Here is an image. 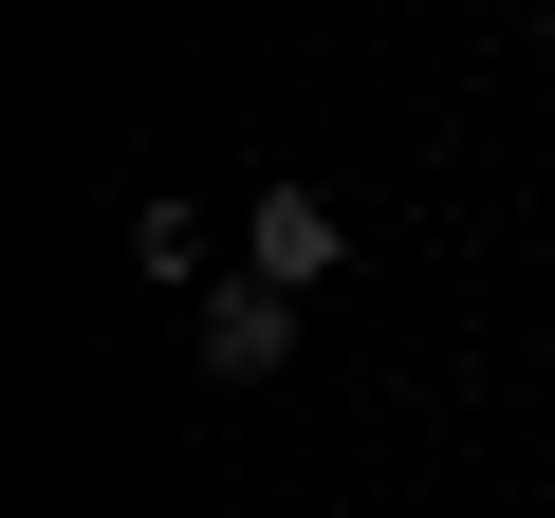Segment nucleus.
<instances>
[{"label":"nucleus","instance_id":"obj_2","mask_svg":"<svg viewBox=\"0 0 555 518\" xmlns=\"http://www.w3.org/2000/svg\"><path fill=\"white\" fill-rule=\"evenodd\" d=\"M278 352H297V297H259V279H222V297H204V371H222V389H259Z\"/></svg>","mask_w":555,"mask_h":518},{"label":"nucleus","instance_id":"obj_1","mask_svg":"<svg viewBox=\"0 0 555 518\" xmlns=\"http://www.w3.org/2000/svg\"><path fill=\"white\" fill-rule=\"evenodd\" d=\"M334 241H352V222H334V185H259L241 279H259V297H297V279H334Z\"/></svg>","mask_w":555,"mask_h":518}]
</instances>
